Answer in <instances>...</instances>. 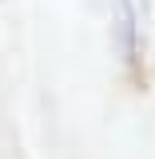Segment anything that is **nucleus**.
<instances>
[{
	"instance_id": "nucleus-2",
	"label": "nucleus",
	"mask_w": 155,
	"mask_h": 159,
	"mask_svg": "<svg viewBox=\"0 0 155 159\" xmlns=\"http://www.w3.org/2000/svg\"><path fill=\"white\" fill-rule=\"evenodd\" d=\"M139 4H143V8H147V0H139Z\"/></svg>"
},
{
	"instance_id": "nucleus-1",
	"label": "nucleus",
	"mask_w": 155,
	"mask_h": 159,
	"mask_svg": "<svg viewBox=\"0 0 155 159\" xmlns=\"http://www.w3.org/2000/svg\"><path fill=\"white\" fill-rule=\"evenodd\" d=\"M116 12H119V40H123V52H127V60L135 64L139 60V16H135V4H131V0H116Z\"/></svg>"
}]
</instances>
